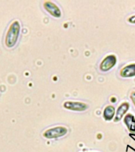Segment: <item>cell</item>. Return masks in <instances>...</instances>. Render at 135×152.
Masks as SVG:
<instances>
[{"mask_svg": "<svg viewBox=\"0 0 135 152\" xmlns=\"http://www.w3.org/2000/svg\"><path fill=\"white\" fill-rule=\"evenodd\" d=\"M21 32V24L15 20L9 25L5 36V45L9 48H14L17 43Z\"/></svg>", "mask_w": 135, "mask_h": 152, "instance_id": "6da1fadb", "label": "cell"}, {"mask_svg": "<svg viewBox=\"0 0 135 152\" xmlns=\"http://www.w3.org/2000/svg\"><path fill=\"white\" fill-rule=\"evenodd\" d=\"M68 132L67 128L65 126H55L53 128H48L43 133V136L47 140H54L62 137Z\"/></svg>", "mask_w": 135, "mask_h": 152, "instance_id": "7a4b0ae2", "label": "cell"}, {"mask_svg": "<svg viewBox=\"0 0 135 152\" xmlns=\"http://www.w3.org/2000/svg\"><path fill=\"white\" fill-rule=\"evenodd\" d=\"M117 63V57L115 55H108L104 58L100 64H99V70L103 72H107L113 68Z\"/></svg>", "mask_w": 135, "mask_h": 152, "instance_id": "3957f363", "label": "cell"}, {"mask_svg": "<svg viewBox=\"0 0 135 152\" xmlns=\"http://www.w3.org/2000/svg\"><path fill=\"white\" fill-rule=\"evenodd\" d=\"M63 107L68 110L77 112H83L89 109V105L86 103L77 101H66L63 103Z\"/></svg>", "mask_w": 135, "mask_h": 152, "instance_id": "277c9868", "label": "cell"}, {"mask_svg": "<svg viewBox=\"0 0 135 152\" xmlns=\"http://www.w3.org/2000/svg\"><path fill=\"white\" fill-rule=\"evenodd\" d=\"M44 8L46 11L52 15L54 18H59L62 16V12L59 9V7L56 4H54L53 2L51 1H45L44 2Z\"/></svg>", "mask_w": 135, "mask_h": 152, "instance_id": "5b68a950", "label": "cell"}, {"mask_svg": "<svg viewBox=\"0 0 135 152\" xmlns=\"http://www.w3.org/2000/svg\"><path fill=\"white\" fill-rule=\"evenodd\" d=\"M130 109V104L128 102H123L122 104L118 107V109L115 112V118H114V121L115 122H118L122 120V118L123 117V116L125 115L126 113Z\"/></svg>", "mask_w": 135, "mask_h": 152, "instance_id": "8992f818", "label": "cell"}, {"mask_svg": "<svg viewBox=\"0 0 135 152\" xmlns=\"http://www.w3.org/2000/svg\"><path fill=\"white\" fill-rule=\"evenodd\" d=\"M120 76L123 78H132L135 76V64H128L121 69Z\"/></svg>", "mask_w": 135, "mask_h": 152, "instance_id": "52a82bcc", "label": "cell"}, {"mask_svg": "<svg viewBox=\"0 0 135 152\" xmlns=\"http://www.w3.org/2000/svg\"><path fill=\"white\" fill-rule=\"evenodd\" d=\"M115 108L113 105H107L105 107L103 112V116L105 121H111L112 119L115 118Z\"/></svg>", "mask_w": 135, "mask_h": 152, "instance_id": "ba28073f", "label": "cell"}, {"mask_svg": "<svg viewBox=\"0 0 135 152\" xmlns=\"http://www.w3.org/2000/svg\"><path fill=\"white\" fill-rule=\"evenodd\" d=\"M124 122H125L126 127L129 128V130L131 132L135 131V119L132 114H126L124 117Z\"/></svg>", "mask_w": 135, "mask_h": 152, "instance_id": "9c48e42d", "label": "cell"}, {"mask_svg": "<svg viewBox=\"0 0 135 152\" xmlns=\"http://www.w3.org/2000/svg\"><path fill=\"white\" fill-rule=\"evenodd\" d=\"M127 21L128 22H130L131 24H135V15H132L130 18H128Z\"/></svg>", "mask_w": 135, "mask_h": 152, "instance_id": "30bf717a", "label": "cell"}, {"mask_svg": "<svg viewBox=\"0 0 135 152\" xmlns=\"http://www.w3.org/2000/svg\"><path fill=\"white\" fill-rule=\"evenodd\" d=\"M130 97H131V100L133 101V103H134V105H135V92L131 93Z\"/></svg>", "mask_w": 135, "mask_h": 152, "instance_id": "8fae6325", "label": "cell"}]
</instances>
